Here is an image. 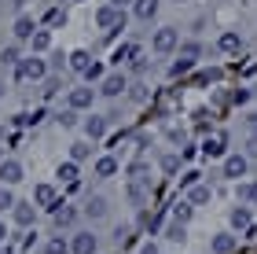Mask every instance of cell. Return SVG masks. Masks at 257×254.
<instances>
[{"label":"cell","instance_id":"6da1fadb","mask_svg":"<svg viewBox=\"0 0 257 254\" xmlns=\"http://www.w3.org/2000/svg\"><path fill=\"white\" fill-rule=\"evenodd\" d=\"M44 77H52V63H44L41 55H26L15 66V81H44Z\"/></svg>","mask_w":257,"mask_h":254},{"label":"cell","instance_id":"7a4b0ae2","mask_svg":"<svg viewBox=\"0 0 257 254\" xmlns=\"http://www.w3.org/2000/svg\"><path fill=\"white\" fill-rule=\"evenodd\" d=\"M151 48H155L158 55L177 52V48H180V30H177V26H162V30H155V37H151Z\"/></svg>","mask_w":257,"mask_h":254},{"label":"cell","instance_id":"3957f363","mask_svg":"<svg viewBox=\"0 0 257 254\" xmlns=\"http://www.w3.org/2000/svg\"><path fill=\"white\" fill-rule=\"evenodd\" d=\"M96 26H99V30H107V33H114V30H125V8L103 4V8L96 11Z\"/></svg>","mask_w":257,"mask_h":254},{"label":"cell","instance_id":"277c9868","mask_svg":"<svg viewBox=\"0 0 257 254\" xmlns=\"http://www.w3.org/2000/svg\"><path fill=\"white\" fill-rule=\"evenodd\" d=\"M96 89H99V96H107V100H118L121 92L128 89V77H125L121 70H110V74L103 77V81H99Z\"/></svg>","mask_w":257,"mask_h":254},{"label":"cell","instance_id":"5b68a950","mask_svg":"<svg viewBox=\"0 0 257 254\" xmlns=\"http://www.w3.org/2000/svg\"><path fill=\"white\" fill-rule=\"evenodd\" d=\"M220 170H224L228 181H242V177L250 173V158L242 155V151H231V155L224 158V166H220Z\"/></svg>","mask_w":257,"mask_h":254},{"label":"cell","instance_id":"8992f818","mask_svg":"<svg viewBox=\"0 0 257 254\" xmlns=\"http://www.w3.org/2000/svg\"><path fill=\"white\" fill-rule=\"evenodd\" d=\"M96 96H99V89H92V85H77V89H70L66 107H74V111H88Z\"/></svg>","mask_w":257,"mask_h":254},{"label":"cell","instance_id":"52a82bcc","mask_svg":"<svg viewBox=\"0 0 257 254\" xmlns=\"http://www.w3.org/2000/svg\"><path fill=\"white\" fill-rule=\"evenodd\" d=\"M70 250H74V254H96L99 250V236L88 232V228H81V232L70 236Z\"/></svg>","mask_w":257,"mask_h":254},{"label":"cell","instance_id":"ba28073f","mask_svg":"<svg viewBox=\"0 0 257 254\" xmlns=\"http://www.w3.org/2000/svg\"><path fill=\"white\" fill-rule=\"evenodd\" d=\"M228 225H231V232H250L253 228V210L250 206H231V214H228Z\"/></svg>","mask_w":257,"mask_h":254},{"label":"cell","instance_id":"9c48e42d","mask_svg":"<svg viewBox=\"0 0 257 254\" xmlns=\"http://www.w3.org/2000/svg\"><path fill=\"white\" fill-rule=\"evenodd\" d=\"M88 217V221H103V217L110 214V203H107V195H88L85 199V210H81Z\"/></svg>","mask_w":257,"mask_h":254},{"label":"cell","instance_id":"30bf717a","mask_svg":"<svg viewBox=\"0 0 257 254\" xmlns=\"http://www.w3.org/2000/svg\"><path fill=\"white\" fill-rule=\"evenodd\" d=\"M41 26L37 22H33V15H26V11H22V15L15 19V26H11V33H15V41L22 44V41H33V33H37Z\"/></svg>","mask_w":257,"mask_h":254},{"label":"cell","instance_id":"8fae6325","mask_svg":"<svg viewBox=\"0 0 257 254\" xmlns=\"http://www.w3.org/2000/svg\"><path fill=\"white\" fill-rule=\"evenodd\" d=\"M107 125H110V122L103 118V114H88L81 129H85V136H88L92 144H96V140H103V136H107Z\"/></svg>","mask_w":257,"mask_h":254},{"label":"cell","instance_id":"7c38bea8","mask_svg":"<svg viewBox=\"0 0 257 254\" xmlns=\"http://www.w3.org/2000/svg\"><path fill=\"white\" fill-rule=\"evenodd\" d=\"M33 217H37V206H33V203H15L11 221H15L19 228H33Z\"/></svg>","mask_w":257,"mask_h":254},{"label":"cell","instance_id":"4fadbf2b","mask_svg":"<svg viewBox=\"0 0 257 254\" xmlns=\"http://www.w3.org/2000/svg\"><path fill=\"white\" fill-rule=\"evenodd\" d=\"M77 210H74V206H66V203H59V206H55V210H52V221H55V228H74L77 225Z\"/></svg>","mask_w":257,"mask_h":254},{"label":"cell","instance_id":"5bb4252c","mask_svg":"<svg viewBox=\"0 0 257 254\" xmlns=\"http://www.w3.org/2000/svg\"><path fill=\"white\" fill-rule=\"evenodd\" d=\"M22 181V162L19 158H4V162H0V184H19Z\"/></svg>","mask_w":257,"mask_h":254},{"label":"cell","instance_id":"9a60e30c","mask_svg":"<svg viewBox=\"0 0 257 254\" xmlns=\"http://www.w3.org/2000/svg\"><path fill=\"white\" fill-rule=\"evenodd\" d=\"M209 247H213V254H235L239 236H235V232H217L213 239H209Z\"/></svg>","mask_w":257,"mask_h":254},{"label":"cell","instance_id":"2e32d148","mask_svg":"<svg viewBox=\"0 0 257 254\" xmlns=\"http://www.w3.org/2000/svg\"><path fill=\"white\" fill-rule=\"evenodd\" d=\"M33 203L44 206V210H55V206H59V199H55V184H37V188H33Z\"/></svg>","mask_w":257,"mask_h":254},{"label":"cell","instance_id":"e0dca14e","mask_svg":"<svg viewBox=\"0 0 257 254\" xmlns=\"http://www.w3.org/2000/svg\"><path fill=\"white\" fill-rule=\"evenodd\" d=\"M235 203L239 206H257V181H239L235 184Z\"/></svg>","mask_w":257,"mask_h":254},{"label":"cell","instance_id":"ac0fdd59","mask_svg":"<svg viewBox=\"0 0 257 254\" xmlns=\"http://www.w3.org/2000/svg\"><path fill=\"white\" fill-rule=\"evenodd\" d=\"M224 144H228V140H224V133L209 136V140L202 144V155H206V158H228V151H224Z\"/></svg>","mask_w":257,"mask_h":254},{"label":"cell","instance_id":"d6986e66","mask_svg":"<svg viewBox=\"0 0 257 254\" xmlns=\"http://www.w3.org/2000/svg\"><path fill=\"white\" fill-rule=\"evenodd\" d=\"M92 173H96V177H103V181L114 177V173H118V158H114V155H99L96 166H92Z\"/></svg>","mask_w":257,"mask_h":254},{"label":"cell","instance_id":"ffe728a7","mask_svg":"<svg viewBox=\"0 0 257 254\" xmlns=\"http://www.w3.org/2000/svg\"><path fill=\"white\" fill-rule=\"evenodd\" d=\"M92 63H96V59H92V55L85 52V48H77V52H70V59H66V66H70V70H77V74H85L88 70V66Z\"/></svg>","mask_w":257,"mask_h":254},{"label":"cell","instance_id":"44dd1931","mask_svg":"<svg viewBox=\"0 0 257 254\" xmlns=\"http://www.w3.org/2000/svg\"><path fill=\"white\" fill-rule=\"evenodd\" d=\"M133 15H136L140 22H151V19L158 15V0H136V4H133Z\"/></svg>","mask_w":257,"mask_h":254},{"label":"cell","instance_id":"7402d4cb","mask_svg":"<svg viewBox=\"0 0 257 254\" xmlns=\"http://www.w3.org/2000/svg\"><path fill=\"white\" fill-rule=\"evenodd\" d=\"M217 48H220V52H228V55H231V52H242V37H239L235 30H228V33H220Z\"/></svg>","mask_w":257,"mask_h":254},{"label":"cell","instance_id":"603a6c76","mask_svg":"<svg viewBox=\"0 0 257 254\" xmlns=\"http://www.w3.org/2000/svg\"><path fill=\"white\" fill-rule=\"evenodd\" d=\"M209 199H213V188H209L206 181H202V184H195V188L188 192V203H191V206H202V203H209Z\"/></svg>","mask_w":257,"mask_h":254},{"label":"cell","instance_id":"cb8c5ba5","mask_svg":"<svg viewBox=\"0 0 257 254\" xmlns=\"http://www.w3.org/2000/svg\"><path fill=\"white\" fill-rule=\"evenodd\" d=\"M30 48H33V55L52 52V33L48 30H37V33H33V41H30Z\"/></svg>","mask_w":257,"mask_h":254},{"label":"cell","instance_id":"d4e9b609","mask_svg":"<svg viewBox=\"0 0 257 254\" xmlns=\"http://www.w3.org/2000/svg\"><path fill=\"white\" fill-rule=\"evenodd\" d=\"M70 158L81 166V162H88L92 158V140H77V144H70Z\"/></svg>","mask_w":257,"mask_h":254},{"label":"cell","instance_id":"484cf974","mask_svg":"<svg viewBox=\"0 0 257 254\" xmlns=\"http://www.w3.org/2000/svg\"><path fill=\"white\" fill-rule=\"evenodd\" d=\"M22 59H26V55L19 52V41H15V44H8V48H0V63H4V66H19Z\"/></svg>","mask_w":257,"mask_h":254},{"label":"cell","instance_id":"4316f807","mask_svg":"<svg viewBox=\"0 0 257 254\" xmlns=\"http://www.w3.org/2000/svg\"><path fill=\"white\" fill-rule=\"evenodd\" d=\"M44 254H74V250H70V239L66 236H52L48 243H44Z\"/></svg>","mask_w":257,"mask_h":254},{"label":"cell","instance_id":"83f0119b","mask_svg":"<svg viewBox=\"0 0 257 254\" xmlns=\"http://www.w3.org/2000/svg\"><path fill=\"white\" fill-rule=\"evenodd\" d=\"M55 177H59V181H66V184H74V181H77V162H74V158H66V162H59V170H55Z\"/></svg>","mask_w":257,"mask_h":254},{"label":"cell","instance_id":"f1b7e54d","mask_svg":"<svg viewBox=\"0 0 257 254\" xmlns=\"http://www.w3.org/2000/svg\"><path fill=\"white\" fill-rule=\"evenodd\" d=\"M128 199H133L136 206H147V203H151V192L144 188V184H136V181H133V184H128Z\"/></svg>","mask_w":257,"mask_h":254},{"label":"cell","instance_id":"f546056e","mask_svg":"<svg viewBox=\"0 0 257 254\" xmlns=\"http://www.w3.org/2000/svg\"><path fill=\"white\" fill-rule=\"evenodd\" d=\"M166 239H173V243L188 239V225H184V221H169V225H166Z\"/></svg>","mask_w":257,"mask_h":254},{"label":"cell","instance_id":"4dcf8cb0","mask_svg":"<svg viewBox=\"0 0 257 254\" xmlns=\"http://www.w3.org/2000/svg\"><path fill=\"white\" fill-rule=\"evenodd\" d=\"M15 192H11L8 188V184H0V214H11V210H15Z\"/></svg>","mask_w":257,"mask_h":254},{"label":"cell","instance_id":"1f68e13d","mask_svg":"<svg viewBox=\"0 0 257 254\" xmlns=\"http://www.w3.org/2000/svg\"><path fill=\"white\" fill-rule=\"evenodd\" d=\"M180 59H198V55H202V44L198 41H180Z\"/></svg>","mask_w":257,"mask_h":254},{"label":"cell","instance_id":"d6a6232c","mask_svg":"<svg viewBox=\"0 0 257 254\" xmlns=\"http://www.w3.org/2000/svg\"><path fill=\"white\" fill-rule=\"evenodd\" d=\"M81 77H85V85H99L103 77H107V70H103V63H92V66H88V70L81 74Z\"/></svg>","mask_w":257,"mask_h":254},{"label":"cell","instance_id":"836d02e7","mask_svg":"<svg viewBox=\"0 0 257 254\" xmlns=\"http://www.w3.org/2000/svg\"><path fill=\"white\" fill-rule=\"evenodd\" d=\"M191 214H195V206H191L188 199H184V203H177V206H173V221H184V225H188V221H191Z\"/></svg>","mask_w":257,"mask_h":254},{"label":"cell","instance_id":"e575fe53","mask_svg":"<svg viewBox=\"0 0 257 254\" xmlns=\"http://www.w3.org/2000/svg\"><path fill=\"white\" fill-rule=\"evenodd\" d=\"M180 170V155H162V173H166V177H173V173H177Z\"/></svg>","mask_w":257,"mask_h":254},{"label":"cell","instance_id":"d590c367","mask_svg":"<svg viewBox=\"0 0 257 254\" xmlns=\"http://www.w3.org/2000/svg\"><path fill=\"white\" fill-rule=\"evenodd\" d=\"M55 122H59L63 129H70V125H77V111H74V107H66V111H59V114H55Z\"/></svg>","mask_w":257,"mask_h":254},{"label":"cell","instance_id":"8d00e7d4","mask_svg":"<svg viewBox=\"0 0 257 254\" xmlns=\"http://www.w3.org/2000/svg\"><path fill=\"white\" fill-rule=\"evenodd\" d=\"M195 184H202V173H198V170H188V173H184V177H180V188H195Z\"/></svg>","mask_w":257,"mask_h":254},{"label":"cell","instance_id":"74e56055","mask_svg":"<svg viewBox=\"0 0 257 254\" xmlns=\"http://www.w3.org/2000/svg\"><path fill=\"white\" fill-rule=\"evenodd\" d=\"M191 66H195V59H177V63L169 66V77H180V74H188Z\"/></svg>","mask_w":257,"mask_h":254},{"label":"cell","instance_id":"f35d334b","mask_svg":"<svg viewBox=\"0 0 257 254\" xmlns=\"http://www.w3.org/2000/svg\"><path fill=\"white\" fill-rule=\"evenodd\" d=\"M41 85H44V89H41V92H44V96H55V92H59V77H55V74H52V77H44V81H41Z\"/></svg>","mask_w":257,"mask_h":254},{"label":"cell","instance_id":"ab89813d","mask_svg":"<svg viewBox=\"0 0 257 254\" xmlns=\"http://www.w3.org/2000/svg\"><path fill=\"white\" fill-rule=\"evenodd\" d=\"M242 155H246V158H257V133L246 140V151H242Z\"/></svg>","mask_w":257,"mask_h":254},{"label":"cell","instance_id":"60d3db41","mask_svg":"<svg viewBox=\"0 0 257 254\" xmlns=\"http://www.w3.org/2000/svg\"><path fill=\"white\" fill-rule=\"evenodd\" d=\"M4 4H8L11 11H19V15H22V8H26V0H4Z\"/></svg>","mask_w":257,"mask_h":254},{"label":"cell","instance_id":"b9f144b4","mask_svg":"<svg viewBox=\"0 0 257 254\" xmlns=\"http://www.w3.org/2000/svg\"><path fill=\"white\" fill-rule=\"evenodd\" d=\"M144 254H158V247L155 243H144Z\"/></svg>","mask_w":257,"mask_h":254},{"label":"cell","instance_id":"7bdbcfd3","mask_svg":"<svg viewBox=\"0 0 257 254\" xmlns=\"http://www.w3.org/2000/svg\"><path fill=\"white\" fill-rule=\"evenodd\" d=\"M4 239H8V225L0 221V243H4Z\"/></svg>","mask_w":257,"mask_h":254},{"label":"cell","instance_id":"ee69618b","mask_svg":"<svg viewBox=\"0 0 257 254\" xmlns=\"http://www.w3.org/2000/svg\"><path fill=\"white\" fill-rule=\"evenodd\" d=\"M110 4H114V8H125V4H133V0H110Z\"/></svg>","mask_w":257,"mask_h":254},{"label":"cell","instance_id":"f6af8a7d","mask_svg":"<svg viewBox=\"0 0 257 254\" xmlns=\"http://www.w3.org/2000/svg\"><path fill=\"white\" fill-rule=\"evenodd\" d=\"M4 92H8V85H4V81H0V100H4Z\"/></svg>","mask_w":257,"mask_h":254},{"label":"cell","instance_id":"bcb514c9","mask_svg":"<svg viewBox=\"0 0 257 254\" xmlns=\"http://www.w3.org/2000/svg\"><path fill=\"white\" fill-rule=\"evenodd\" d=\"M0 162H4V155H0Z\"/></svg>","mask_w":257,"mask_h":254}]
</instances>
